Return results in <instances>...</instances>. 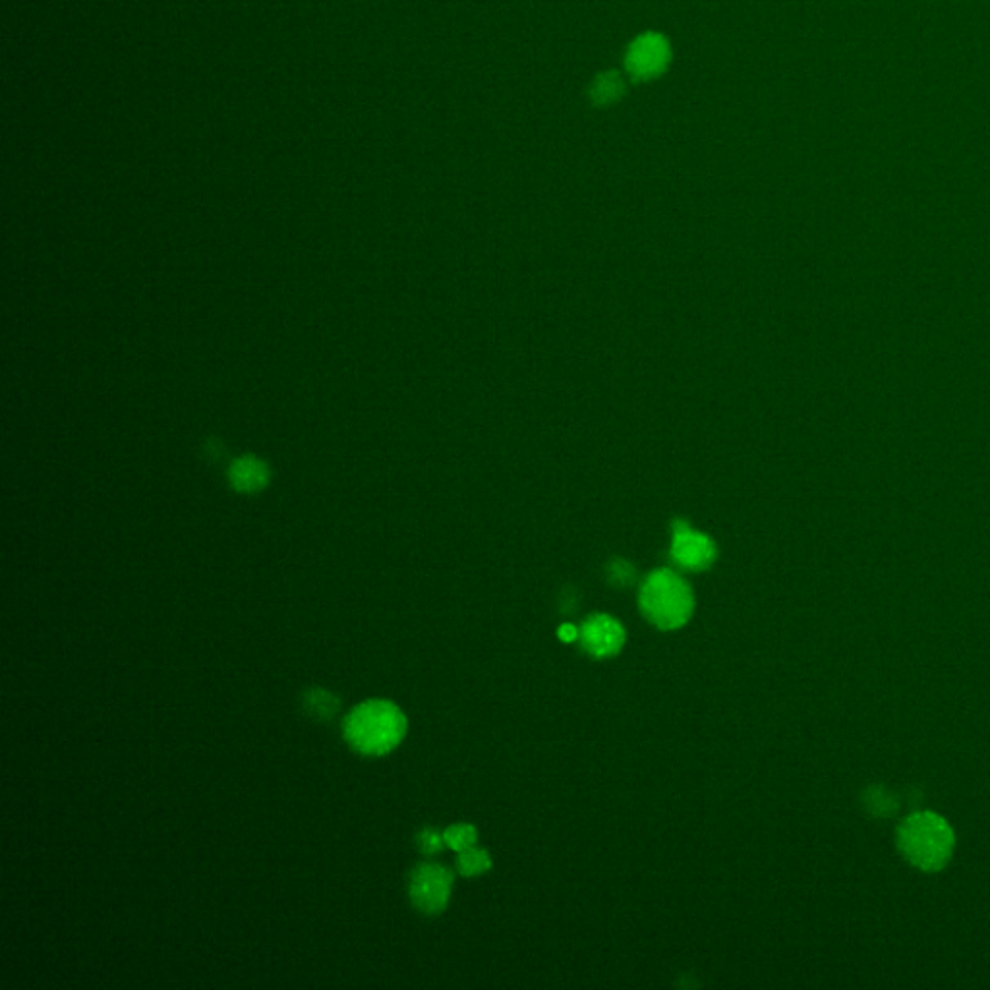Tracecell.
<instances>
[{
    "instance_id": "cell-5",
    "label": "cell",
    "mask_w": 990,
    "mask_h": 990,
    "mask_svg": "<svg viewBox=\"0 0 990 990\" xmlns=\"http://www.w3.org/2000/svg\"><path fill=\"white\" fill-rule=\"evenodd\" d=\"M673 561L689 571H704L716 559V544L699 530L677 523L671 542Z\"/></svg>"
},
{
    "instance_id": "cell-16",
    "label": "cell",
    "mask_w": 990,
    "mask_h": 990,
    "mask_svg": "<svg viewBox=\"0 0 990 990\" xmlns=\"http://www.w3.org/2000/svg\"><path fill=\"white\" fill-rule=\"evenodd\" d=\"M557 633H559V639L565 642H573L577 639V637H579V635H581V633L577 631V627H573V625H561Z\"/></svg>"
},
{
    "instance_id": "cell-12",
    "label": "cell",
    "mask_w": 990,
    "mask_h": 990,
    "mask_svg": "<svg viewBox=\"0 0 990 990\" xmlns=\"http://www.w3.org/2000/svg\"><path fill=\"white\" fill-rule=\"evenodd\" d=\"M619 93H621V80L617 74L600 76L594 84V89H592L594 101H598V103H610Z\"/></svg>"
},
{
    "instance_id": "cell-13",
    "label": "cell",
    "mask_w": 990,
    "mask_h": 990,
    "mask_svg": "<svg viewBox=\"0 0 990 990\" xmlns=\"http://www.w3.org/2000/svg\"><path fill=\"white\" fill-rule=\"evenodd\" d=\"M867 805H869V809H873L876 815L882 816L890 815L896 809V801H894V797L886 789H873V791H869Z\"/></svg>"
},
{
    "instance_id": "cell-2",
    "label": "cell",
    "mask_w": 990,
    "mask_h": 990,
    "mask_svg": "<svg viewBox=\"0 0 990 990\" xmlns=\"http://www.w3.org/2000/svg\"><path fill=\"white\" fill-rule=\"evenodd\" d=\"M954 830L936 813H915L898 828V847L903 857L925 873H936L948 865L954 853Z\"/></svg>"
},
{
    "instance_id": "cell-1",
    "label": "cell",
    "mask_w": 990,
    "mask_h": 990,
    "mask_svg": "<svg viewBox=\"0 0 990 990\" xmlns=\"http://www.w3.org/2000/svg\"><path fill=\"white\" fill-rule=\"evenodd\" d=\"M407 716L389 700H366L352 708L343 733L350 747L366 757H383L391 753L407 735Z\"/></svg>"
},
{
    "instance_id": "cell-14",
    "label": "cell",
    "mask_w": 990,
    "mask_h": 990,
    "mask_svg": "<svg viewBox=\"0 0 990 990\" xmlns=\"http://www.w3.org/2000/svg\"><path fill=\"white\" fill-rule=\"evenodd\" d=\"M416 842H418L420 851H422V853H426V855H434V853H439V851L443 849V845H445L443 834H439V832L434 830V828H426V830H422V832L418 834Z\"/></svg>"
},
{
    "instance_id": "cell-6",
    "label": "cell",
    "mask_w": 990,
    "mask_h": 990,
    "mask_svg": "<svg viewBox=\"0 0 990 990\" xmlns=\"http://www.w3.org/2000/svg\"><path fill=\"white\" fill-rule=\"evenodd\" d=\"M581 642L590 656L612 658L625 644V629L610 615H592L581 629Z\"/></svg>"
},
{
    "instance_id": "cell-10",
    "label": "cell",
    "mask_w": 990,
    "mask_h": 990,
    "mask_svg": "<svg viewBox=\"0 0 990 990\" xmlns=\"http://www.w3.org/2000/svg\"><path fill=\"white\" fill-rule=\"evenodd\" d=\"M492 859L484 849H476L474 845L459 853L457 859V869L463 876H478V874L490 871Z\"/></svg>"
},
{
    "instance_id": "cell-3",
    "label": "cell",
    "mask_w": 990,
    "mask_h": 990,
    "mask_svg": "<svg viewBox=\"0 0 990 990\" xmlns=\"http://www.w3.org/2000/svg\"><path fill=\"white\" fill-rule=\"evenodd\" d=\"M641 610L658 629H679L695 610L691 586L670 569L654 571L642 584Z\"/></svg>"
},
{
    "instance_id": "cell-4",
    "label": "cell",
    "mask_w": 990,
    "mask_h": 990,
    "mask_svg": "<svg viewBox=\"0 0 990 990\" xmlns=\"http://www.w3.org/2000/svg\"><path fill=\"white\" fill-rule=\"evenodd\" d=\"M453 873L441 865L424 863L410 874L408 894L414 907L426 915H439L451 898Z\"/></svg>"
},
{
    "instance_id": "cell-11",
    "label": "cell",
    "mask_w": 990,
    "mask_h": 990,
    "mask_svg": "<svg viewBox=\"0 0 990 990\" xmlns=\"http://www.w3.org/2000/svg\"><path fill=\"white\" fill-rule=\"evenodd\" d=\"M443 840H445L447 847H451L453 851L461 853V851H465L468 847L476 844L478 832L470 824H455V826H449L443 832Z\"/></svg>"
},
{
    "instance_id": "cell-9",
    "label": "cell",
    "mask_w": 990,
    "mask_h": 990,
    "mask_svg": "<svg viewBox=\"0 0 990 990\" xmlns=\"http://www.w3.org/2000/svg\"><path fill=\"white\" fill-rule=\"evenodd\" d=\"M231 482L240 492H256L267 482V468L256 459L236 461L231 468Z\"/></svg>"
},
{
    "instance_id": "cell-7",
    "label": "cell",
    "mask_w": 990,
    "mask_h": 990,
    "mask_svg": "<svg viewBox=\"0 0 990 990\" xmlns=\"http://www.w3.org/2000/svg\"><path fill=\"white\" fill-rule=\"evenodd\" d=\"M670 60V47L662 35L646 33L639 37L627 53V68L631 76L646 80L658 76Z\"/></svg>"
},
{
    "instance_id": "cell-15",
    "label": "cell",
    "mask_w": 990,
    "mask_h": 990,
    "mask_svg": "<svg viewBox=\"0 0 990 990\" xmlns=\"http://www.w3.org/2000/svg\"><path fill=\"white\" fill-rule=\"evenodd\" d=\"M612 579L615 583H631L633 579V569L627 563H615L612 567Z\"/></svg>"
},
{
    "instance_id": "cell-8",
    "label": "cell",
    "mask_w": 990,
    "mask_h": 990,
    "mask_svg": "<svg viewBox=\"0 0 990 990\" xmlns=\"http://www.w3.org/2000/svg\"><path fill=\"white\" fill-rule=\"evenodd\" d=\"M302 708H304V712L310 718L321 720V722H329L341 710V700H339L337 695H333L331 691H327V689L314 687V689H310V691L304 693Z\"/></svg>"
}]
</instances>
